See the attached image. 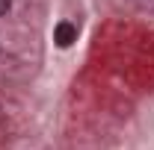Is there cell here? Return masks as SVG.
<instances>
[{"label": "cell", "mask_w": 154, "mask_h": 150, "mask_svg": "<svg viewBox=\"0 0 154 150\" xmlns=\"http://www.w3.org/2000/svg\"><path fill=\"white\" fill-rule=\"evenodd\" d=\"M9 6H12V0H0V15H6V12H9Z\"/></svg>", "instance_id": "7a4b0ae2"}, {"label": "cell", "mask_w": 154, "mask_h": 150, "mask_svg": "<svg viewBox=\"0 0 154 150\" xmlns=\"http://www.w3.org/2000/svg\"><path fill=\"white\" fill-rule=\"evenodd\" d=\"M54 41H57L59 47H71L77 41V27L71 24V21H59L57 30H54Z\"/></svg>", "instance_id": "6da1fadb"}]
</instances>
